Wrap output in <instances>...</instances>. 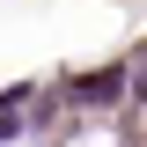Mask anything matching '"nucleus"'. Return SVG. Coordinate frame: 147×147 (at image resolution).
I'll list each match as a JSON object with an SVG mask.
<instances>
[{
    "label": "nucleus",
    "mask_w": 147,
    "mask_h": 147,
    "mask_svg": "<svg viewBox=\"0 0 147 147\" xmlns=\"http://www.w3.org/2000/svg\"><path fill=\"white\" fill-rule=\"evenodd\" d=\"M125 88V81H118V74H96V81H81V96H88V103H110V96Z\"/></svg>",
    "instance_id": "nucleus-1"
}]
</instances>
